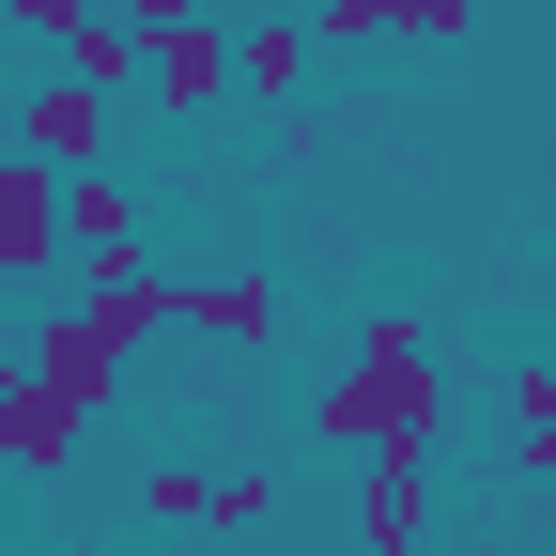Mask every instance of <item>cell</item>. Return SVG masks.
Segmentation results:
<instances>
[{
	"mask_svg": "<svg viewBox=\"0 0 556 556\" xmlns=\"http://www.w3.org/2000/svg\"><path fill=\"white\" fill-rule=\"evenodd\" d=\"M78 278H93V294H62V309L31 325V356H16V371H31L47 402L109 417L124 371H139V340H170V278H155V263H78Z\"/></svg>",
	"mask_w": 556,
	"mask_h": 556,
	"instance_id": "obj_2",
	"label": "cell"
},
{
	"mask_svg": "<svg viewBox=\"0 0 556 556\" xmlns=\"http://www.w3.org/2000/svg\"><path fill=\"white\" fill-rule=\"evenodd\" d=\"M309 433L356 448V464H371V448H433V433H448V356H433V325H417V309H371L356 340H340Z\"/></svg>",
	"mask_w": 556,
	"mask_h": 556,
	"instance_id": "obj_1",
	"label": "cell"
},
{
	"mask_svg": "<svg viewBox=\"0 0 556 556\" xmlns=\"http://www.w3.org/2000/svg\"><path fill=\"white\" fill-rule=\"evenodd\" d=\"M510 479H556V356L510 371Z\"/></svg>",
	"mask_w": 556,
	"mask_h": 556,
	"instance_id": "obj_11",
	"label": "cell"
},
{
	"mask_svg": "<svg viewBox=\"0 0 556 556\" xmlns=\"http://www.w3.org/2000/svg\"><path fill=\"white\" fill-rule=\"evenodd\" d=\"M479 31V0H402V47H464Z\"/></svg>",
	"mask_w": 556,
	"mask_h": 556,
	"instance_id": "obj_15",
	"label": "cell"
},
{
	"mask_svg": "<svg viewBox=\"0 0 556 556\" xmlns=\"http://www.w3.org/2000/svg\"><path fill=\"white\" fill-rule=\"evenodd\" d=\"M62 263H139V186L93 155V170H62Z\"/></svg>",
	"mask_w": 556,
	"mask_h": 556,
	"instance_id": "obj_9",
	"label": "cell"
},
{
	"mask_svg": "<svg viewBox=\"0 0 556 556\" xmlns=\"http://www.w3.org/2000/svg\"><path fill=\"white\" fill-rule=\"evenodd\" d=\"M78 448H93V417H78V402H47L16 356H0V479H62Z\"/></svg>",
	"mask_w": 556,
	"mask_h": 556,
	"instance_id": "obj_5",
	"label": "cell"
},
{
	"mask_svg": "<svg viewBox=\"0 0 556 556\" xmlns=\"http://www.w3.org/2000/svg\"><path fill=\"white\" fill-rule=\"evenodd\" d=\"M0 278H62V170L0 155Z\"/></svg>",
	"mask_w": 556,
	"mask_h": 556,
	"instance_id": "obj_8",
	"label": "cell"
},
{
	"mask_svg": "<svg viewBox=\"0 0 556 556\" xmlns=\"http://www.w3.org/2000/svg\"><path fill=\"white\" fill-rule=\"evenodd\" d=\"M16 155H31V170H93V155H109V93H93V78L16 93Z\"/></svg>",
	"mask_w": 556,
	"mask_h": 556,
	"instance_id": "obj_7",
	"label": "cell"
},
{
	"mask_svg": "<svg viewBox=\"0 0 556 556\" xmlns=\"http://www.w3.org/2000/svg\"><path fill=\"white\" fill-rule=\"evenodd\" d=\"M93 16H124V31H170V16H201V0H93Z\"/></svg>",
	"mask_w": 556,
	"mask_h": 556,
	"instance_id": "obj_17",
	"label": "cell"
},
{
	"mask_svg": "<svg viewBox=\"0 0 556 556\" xmlns=\"http://www.w3.org/2000/svg\"><path fill=\"white\" fill-rule=\"evenodd\" d=\"M62 78L124 93V78H139V31H124V16H78V31H62Z\"/></svg>",
	"mask_w": 556,
	"mask_h": 556,
	"instance_id": "obj_13",
	"label": "cell"
},
{
	"mask_svg": "<svg viewBox=\"0 0 556 556\" xmlns=\"http://www.w3.org/2000/svg\"><path fill=\"white\" fill-rule=\"evenodd\" d=\"M541 186H556V139H541Z\"/></svg>",
	"mask_w": 556,
	"mask_h": 556,
	"instance_id": "obj_18",
	"label": "cell"
},
{
	"mask_svg": "<svg viewBox=\"0 0 556 556\" xmlns=\"http://www.w3.org/2000/svg\"><path fill=\"white\" fill-rule=\"evenodd\" d=\"M155 526H278V464H139Z\"/></svg>",
	"mask_w": 556,
	"mask_h": 556,
	"instance_id": "obj_3",
	"label": "cell"
},
{
	"mask_svg": "<svg viewBox=\"0 0 556 556\" xmlns=\"http://www.w3.org/2000/svg\"><path fill=\"white\" fill-rule=\"evenodd\" d=\"M356 541L371 556H433V448H371L356 464Z\"/></svg>",
	"mask_w": 556,
	"mask_h": 556,
	"instance_id": "obj_4",
	"label": "cell"
},
{
	"mask_svg": "<svg viewBox=\"0 0 556 556\" xmlns=\"http://www.w3.org/2000/svg\"><path fill=\"white\" fill-rule=\"evenodd\" d=\"M139 78H155V109H170V124H201V109L232 93V31H217V16H170V31H139Z\"/></svg>",
	"mask_w": 556,
	"mask_h": 556,
	"instance_id": "obj_6",
	"label": "cell"
},
{
	"mask_svg": "<svg viewBox=\"0 0 556 556\" xmlns=\"http://www.w3.org/2000/svg\"><path fill=\"white\" fill-rule=\"evenodd\" d=\"M232 93L294 109V93H309V31H232Z\"/></svg>",
	"mask_w": 556,
	"mask_h": 556,
	"instance_id": "obj_12",
	"label": "cell"
},
{
	"mask_svg": "<svg viewBox=\"0 0 556 556\" xmlns=\"http://www.w3.org/2000/svg\"><path fill=\"white\" fill-rule=\"evenodd\" d=\"M170 325L217 340V356H263V340H278V294H263V278H170Z\"/></svg>",
	"mask_w": 556,
	"mask_h": 556,
	"instance_id": "obj_10",
	"label": "cell"
},
{
	"mask_svg": "<svg viewBox=\"0 0 556 556\" xmlns=\"http://www.w3.org/2000/svg\"><path fill=\"white\" fill-rule=\"evenodd\" d=\"M0 16H16V31H47V47H62V31H78V16H93V0H0Z\"/></svg>",
	"mask_w": 556,
	"mask_h": 556,
	"instance_id": "obj_16",
	"label": "cell"
},
{
	"mask_svg": "<svg viewBox=\"0 0 556 556\" xmlns=\"http://www.w3.org/2000/svg\"><path fill=\"white\" fill-rule=\"evenodd\" d=\"M309 47H402V0H309Z\"/></svg>",
	"mask_w": 556,
	"mask_h": 556,
	"instance_id": "obj_14",
	"label": "cell"
}]
</instances>
